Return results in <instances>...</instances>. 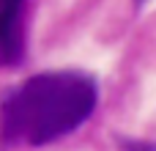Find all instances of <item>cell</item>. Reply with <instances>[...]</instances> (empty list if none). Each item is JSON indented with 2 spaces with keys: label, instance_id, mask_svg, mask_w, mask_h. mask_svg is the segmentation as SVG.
Wrapping results in <instances>:
<instances>
[{
  "label": "cell",
  "instance_id": "277c9868",
  "mask_svg": "<svg viewBox=\"0 0 156 151\" xmlns=\"http://www.w3.org/2000/svg\"><path fill=\"white\" fill-rule=\"evenodd\" d=\"M134 3H137V6H140V3H145V0H134Z\"/></svg>",
  "mask_w": 156,
  "mask_h": 151
},
{
  "label": "cell",
  "instance_id": "3957f363",
  "mask_svg": "<svg viewBox=\"0 0 156 151\" xmlns=\"http://www.w3.org/2000/svg\"><path fill=\"white\" fill-rule=\"evenodd\" d=\"M123 151H156V143H145V140H121Z\"/></svg>",
  "mask_w": 156,
  "mask_h": 151
},
{
  "label": "cell",
  "instance_id": "7a4b0ae2",
  "mask_svg": "<svg viewBox=\"0 0 156 151\" xmlns=\"http://www.w3.org/2000/svg\"><path fill=\"white\" fill-rule=\"evenodd\" d=\"M19 14L22 8H0V66H14L22 61L25 39Z\"/></svg>",
  "mask_w": 156,
  "mask_h": 151
},
{
  "label": "cell",
  "instance_id": "6da1fadb",
  "mask_svg": "<svg viewBox=\"0 0 156 151\" xmlns=\"http://www.w3.org/2000/svg\"><path fill=\"white\" fill-rule=\"evenodd\" d=\"M96 99L93 77L82 72H41L3 96L0 135L5 143H55L85 124Z\"/></svg>",
  "mask_w": 156,
  "mask_h": 151
}]
</instances>
